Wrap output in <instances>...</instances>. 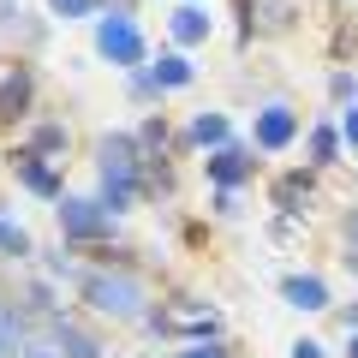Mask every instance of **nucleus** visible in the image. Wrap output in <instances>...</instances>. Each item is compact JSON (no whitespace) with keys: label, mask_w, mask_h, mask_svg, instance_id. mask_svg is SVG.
Returning <instances> with one entry per match:
<instances>
[{"label":"nucleus","mask_w":358,"mask_h":358,"mask_svg":"<svg viewBox=\"0 0 358 358\" xmlns=\"http://www.w3.org/2000/svg\"><path fill=\"white\" fill-rule=\"evenodd\" d=\"M0 114H24V78H13L0 90Z\"/></svg>","instance_id":"f03ea898"},{"label":"nucleus","mask_w":358,"mask_h":358,"mask_svg":"<svg viewBox=\"0 0 358 358\" xmlns=\"http://www.w3.org/2000/svg\"><path fill=\"white\" fill-rule=\"evenodd\" d=\"M102 48H108V54H120V60H131V54H138V36H131V24H108V30H102Z\"/></svg>","instance_id":"f257e3e1"}]
</instances>
